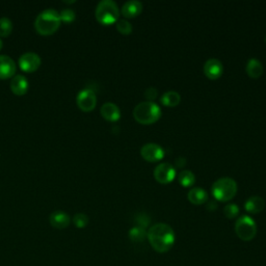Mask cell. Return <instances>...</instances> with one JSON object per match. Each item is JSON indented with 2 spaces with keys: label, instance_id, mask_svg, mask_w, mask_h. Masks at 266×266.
Here are the masks:
<instances>
[{
  "label": "cell",
  "instance_id": "1",
  "mask_svg": "<svg viewBox=\"0 0 266 266\" xmlns=\"http://www.w3.org/2000/svg\"><path fill=\"white\" fill-rule=\"evenodd\" d=\"M151 247L160 254L170 251L175 244V232L173 228L164 223L153 225L147 232Z\"/></svg>",
  "mask_w": 266,
  "mask_h": 266
},
{
  "label": "cell",
  "instance_id": "2",
  "mask_svg": "<svg viewBox=\"0 0 266 266\" xmlns=\"http://www.w3.org/2000/svg\"><path fill=\"white\" fill-rule=\"evenodd\" d=\"M61 25L60 13L55 10L48 9L43 11L36 19L35 27L40 35L49 36L54 34Z\"/></svg>",
  "mask_w": 266,
  "mask_h": 266
},
{
  "label": "cell",
  "instance_id": "3",
  "mask_svg": "<svg viewBox=\"0 0 266 266\" xmlns=\"http://www.w3.org/2000/svg\"><path fill=\"white\" fill-rule=\"evenodd\" d=\"M161 110L153 101H142L133 109V115L141 124H151L159 119Z\"/></svg>",
  "mask_w": 266,
  "mask_h": 266
},
{
  "label": "cell",
  "instance_id": "4",
  "mask_svg": "<svg viewBox=\"0 0 266 266\" xmlns=\"http://www.w3.org/2000/svg\"><path fill=\"white\" fill-rule=\"evenodd\" d=\"M212 193L215 199L221 201L231 200L237 191V183L231 177H223L217 179L212 187Z\"/></svg>",
  "mask_w": 266,
  "mask_h": 266
},
{
  "label": "cell",
  "instance_id": "5",
  "mask_svg": "<svg viewBox=\"0 0 266 266\" xmlns=\"http://www.w3.org/2000/svg\"><path fill=\"white\" fill-rule=\"evenodd\" d=\"M120 10L112 0H102L96 8V18L104 25L114 23L119 20Z\"/></svg>",
  "mask_w": 266,
  "mask_h": 266
},
{
  "label": "cell",
  "instance_id": "6",
  "mask_svg": "<svg viewBox=\"0 0 266 266\" xmlns=\"http://www.w3.org/2000/svg\"><path fill=\"white\" fill-rule=\"evenodd\" d=\"M235 232L241 240L250 241L257 233L256 222L249 215H241L235 223Z\"/></svg>",
  "mask_w": 266,
  "mask_h": 266
},
{
  "label": "cell",
  "instance_id": "7",
  "mask_svg": "<svg viewBox=\"0 0 266 266\" xmlns=\"http://www.w3.org/2000/svg\"><path fill=\"white\" fill-rule=\"evenodd\" d=\"M176 176V170L173 164L168 162L159 163L154 168V177L160 183L171 182Z\"/></svg>",
  "mask_w": 266,
  "mask_h": 266
},
{
  "label": "cell",
  "instance_id": "8",
  "mask_svg": "<svg viewBox=\"0 0 266 266\" xmlns=\"http://www.w3.org/2000/svg\"><path fill=\"white\" fill-rule=\"evenodd\" d=\"M77 105L83 111H91L95 108L97 104V97L96 94L88 88H84L80 91L77 95Z\"/></svg>",
  "mask_w": 266,
  "mask_h": 266
},
{
  "label": "cell",
  "instance_id": "9",
  "mask_svg": "<svg viewBox=\"0 0 266 266\" xmlns=\"http://www.w3.org/2000/svg\"><path fill=\"white\" fill-rule=\"evenodd\" d=\"M141 156L149 161L160 160L164 156V150L158 143L147 142L140 149Z\"/></svg>",
  "mask_w": 266,
  "mask_h": 266
},
{
  "label": "cell",
  "instance_id": "10",
  "mask_svg": "<svg viewBox=\"0 0 266 266\" xmlns=\"http://www.w3.org/2000/svg\"><path fill=\"white\" fill-rule=\"evenodd\" d=\"M19 66L21 70L27 72V73H32V72L37 71L41 66V58L34 52L24 53L19 60Z\"/></svg>",
  "mask_w": 266,
  "mask_h": 266
},
{
  "label": "cell",
  "instance_id": "11",
  "mask_svg": "<svg viewBox=\"0 0 266 266\" xmlns=\"http://www.w3.org/2000/svg\"><path fill=\"white\" fill-rule=\"evenodd\" d=\"M223 63L217 58H209L204 64V73L211 79L219 78L223 74Z\"/></svg>",
  "mask_w": 266,
  "mask_h": 266
},
{
  "label": "cell",
  "instance_id": "12",
  "mask_svg": "<svg viewBox=\"0 0 266 266\" xmlns=\"http://www.w3.org/2000/svg\"><path fill=\"white\" fill-rule=\"evenodd\" d=\"M16 64L7 55H0V79H8L15 75Z\"/></svg>",
  "mask_w": 266,
  "mask_h": 266
},
{
  "label": "cell",
  "instance_id": "13",
  "mask_svg": "<svg viewBox=\"0 0 266 266\" xmlns=\"http://www.w3.org/2000/svg\"><path fill=\"white\" fill-rule=\"evenodd\" d=\"M50 225L55 229H65L70 225V216L64 211H54L49 217Z\"/></svg>",
  "mask_w": 266,
  "mask_h": 266
},
{
  "label": "cell",
  "instance_id": "14",
  "mask_svg": "<svg viewBox=\"0 0 266 266\" xmlns=\"http://www.w3.org/2000/svg\"><path fill=\"white\" fill-rule=\"evenodd\" d=\"M11 90L17 96L25 95L28 90V80L22 75L14 76L11 81Z\"/></svg>",
  "mask_w": 266,
  "mask_h": 266
},
{
  "label": "cell",
  "instance_id": "15",
  "mask_svg": "<svg viewBox=\"0 0 266 266\" xmlns=\"http://www.w3.org/2000/svg\"><path fill=\"white\" fill-rule=\"evenodd\" d=\"M101 114L105 120L114 122V121H117L120 119L121 112L119 107L114 103L106 102L101 107Z\"/></svg>",
  "mask_w": 266,
  "mask_h": 266
},
{
  "label": "cell",
  "instance_id": "16",
  "mask_svg": "<svg viewBox=\"0 0 266 266\" xmlns=\"http://www.w3.org/2000/svg\"><path fill=\"white\" fill-rule=\"evenodd\" d=\"M142 11V4L138 0H129L122 7V14L127 18H133Z\"/></svg>",
  "mask_w": 266,
  "mask_h": 266
},
{
  "label": "cell",
  "instance_id": "17",
  "mask_svg": "<svg viewBox=\"0 0 266 266\" xmlns=\"http://www.w3.org/2000/svg\"><path fill=\"white\" fill-rule=\"evenodd\" d=\"M187 198L193 204H203L208 200V193L202 187H193L188 191Z\"/></svg>",
  "mask_w": 266,
  "mask_h": 266
},
{
  "label": "cell",
  "instance_id": "18",
  "mask_svg": "<svg viewBox=\"0 0 266 266\" xmlns=\"http://www.w3.org/2000/svg\"><path fill=\"white\" fill-rule=\"evenodd\" d=\"M265 206V202L264 199L259 197V196H253L250 197L246 203H245V207L246 209L251 212V213H259L260 211L263 210Z\"/></svg>",
  "mask_w": 266,
  "mask_h": 266
},
{
  "label": "cell",
  "instance_id": "19",
  "mask_svg": "<svg viewBox=\"0 0 266 266\" xmlns=\"http://www.w3.org/2000/svg\"><path fill=\"white\" fill-rule=\"evenodd\" d=\"M247 72L251 77H259L263 73V66L262 63L257 58H250L247 64Z\"/></svg>",
  "mask_w": 266,
  "mask_h": 266
},
{
  "label": "cell",
  "instance_id": "20",
  "mask_svg": "<svg viewBox=\"0 0 266 266\" xmlns=\"http://www.w3.org/2000/svg\"><path fill=\"white\" fill-rule=\"evenodd\" d=\"M181 100V96L176 91H167L162 94L160 101L166 106H176Z\"/></svg>",
  "mask_w": 266,
  "mask_h": 266
},
{
  "label": "cell",
  "instance_id": "21",
  "mask_svg": "<svg viewBox=\"0 0 266 266\" xmlns=\"http://www.w3.org/2000/svg\"><path fill=\"white\" fill-rule=\"evenodd\" d=\"M147 237V232L141 227H133L129 231V238L134 243H141Z\"/></svg>",
  "mask_w": 266,
  "mask_h": 266
},
{
  "label": "cell",
  "instance_id": "22",
  "mask_svg": "<svg viewBox=\"0 0 266 266\" xmlns=\"http://www.w3.org/2000/svg\"><path fill=\"white\" fill-rule=\"evenodd\" d=\"M178 180L183 186H190L196 180L195 175L189 170H183L178 175Z\"/></svg>",
  "mask_w": 266,
  "mask_h": 266
},
{
  "label": "cell",
  "instance_id": "23",
  "mask_svg": "<svg viewBox=\"0 0 266 266\" xmlns=\"http://www.w3.org/2000/svg\"><path fill=\"white\" fill-rule=\"evenodd\" d=\"M13 31V23L9 18H2L0 19V36L2 37H9Z\"/></svg>",
  "mask_w": 266,
  "mask_h": 266
},
{
  "label": "cell",
  "instance_id": "24",
  "mask_svg": "<svg viewBox=\"0 0 266 266\" xmlns=\"http://www.w3.org/2000/svg\"><path fill=\"white\" fill-rule=\"evenodd\" d=\"M116 28L123 35H129L132 32V24L126 19H119L116 21Z\"/></svg>",
  "mask_w": 266,
  "mask_h": 266
},
{
  "label": "cell",
  "instance_id": "25",
  "mask_svg": "<svg viewBox=\"0 0 266 266\" xmlns=\"http://www.w3.org/2000/svg\"><path fill=\"white\" fill-rule=\"evenodd\" d=\"M73 223L79 229L84 228L88 224V217L84 213H77L73 217Z\"/></svg>",
  "mask_w": 266,
  "mask_h": 266
},
{
  "label": "cell",
  "instance_id": "26",
  "mask_svg": "<svg viewBox=\"0 0 266 266\" xmlns=\"http://www.w3.org/2000/svg\"><path fill=\"white\" fill-rule=\"evenodd\" d=\"M224 213L227 217H229V219H234V217H236L237 214L239 213V207L233 203L228 204L224 208Z\"/></svg>",
  "mask_w": 266,
  "mask_h": 266
},
{
  "label": "cell",
  "instance_id": "27",
  "mask_svg": "<svg viewBox=\"0 0 266 266\" xmlns=\"http://www.w3.org/2000/svg\"><path fill=\"white\" fill-rule=\"evenodd\" d=\"M60 17H61V21L70 23L75 19V13H74V11L67 9V10H64L60 13Z\"/></svg>",
  "mask_w": 266,
  "mask_h": 266
},
{
  "label": "cell",
  "instance_id": "28",
  "mask_svg": "<svg viewBox=\"0 0 266 266\" xmlns=\"http://www.w3.org/2000/svg\"><path fill=\"white\" fill-rule=\"evenodd\" d=\"M157 94H158L157 88H156V87H153V86L148 87V88L146 90V92H144V96H146V98H147L149 101L154 100V99L156 98V97H157Z\"/></svg>",
  "mask_w": 266,
  "mask_h": 266
},
{
  "label": "cell",
  "instance_id": "29",
  "mask_svg": "<svg viewBox=\"0 0 266 266\" xmlns=\"http://www.w3.org/2000/svg\"><path fill=\"white\" fill-rule=\"evenodd\" d=\"M150 223V219L144 214H139L137 216V224H138V227H141V228H146Z\"/></svg>",
  "mask_w": 266,
  "mask_h": 266
},
{
  "label": "cell",
  "instance_id": "30",
  "mask_svg": "<svg viewBox=\"0 0 266 266\" xmlns=\"http://www.w3.org/2000/svg\"><path fill=\"white\" fill-rule=\"evenodd\" d=\"M2 48H3V41L0 40V49H2Z\"/></svg>",
  "mask_w": 266,
  "mask_h": 266
},
{
  "label": "cell",
  "instance_id": "31",
  "mask_svg": "<svg viewBox=\"0 0 266 266\" xmlns=\"http://www.w3.org/2000/svg\"><path fill=\"white\" fill-rule=\"evenodd\" d=\"M265 40H266V38H265Z\"/></svg>",
  "mask_w": 266,
  "mask_h": 266
}]
</instances>
